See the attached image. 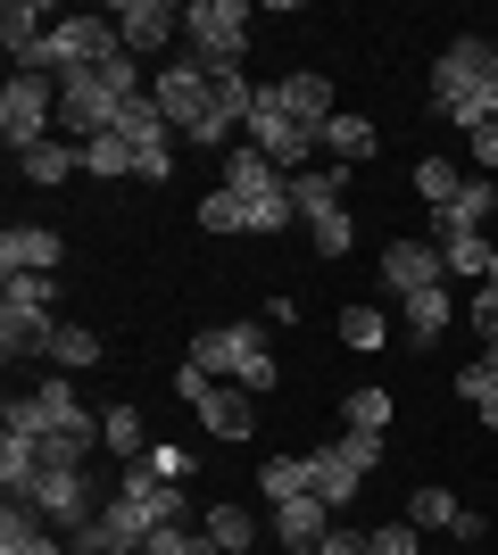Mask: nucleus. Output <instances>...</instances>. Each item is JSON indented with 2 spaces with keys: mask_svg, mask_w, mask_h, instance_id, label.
Instances as JSON below:
<instances>
[{
  "mask_svg": "<svg viewBox=\"0 0 498 555\" xmlns=\"http://www.w3.org/2000/svg\"><path fill=\"white\" fill-rule=\"evenodd\" d=\"M191 365L216 373V382H241V390H274L283 382V365H274V340H266V324H208L200 340H191Z\"/></svg>",
  "mask_w": 498,
  "mask_h": 555,
  "instance_id": "nucleus-1",
  "label": "nucleus"
},
{
  "mask_svg": "<svg viewBox=\"0 0 498 555\" xmlns=\"http://www.w3.org/2000/svg\"><path fill=\"white\" fill-rule=\"evenodd\" d=\"M250 0H191L183 9V59H200L208 75H225V67H241L250 59Z\"/></svg>",
  "mask_w": 498,
  "mask_h": 555,
  "instance_id": "nucleus-2",
  "label": "nucleus"
},
{
  "mask_svg": "<svg viewBox=\"0 0 498 555\" xmlns=\"http://www.w3.org/2000/svg\"><path fill=\"white\" fill-rule=\"evenodd\" d=\"M175 398L200 415V431H208V440H250V431H258V390L216 382V373H200L191 357H183V373H175Z\"/></svg>",
  "mask_w": 498,
  "mask_h": 555,
  "instance_id": "nucleus-3",
  "label": "nucleus"
},
{
  "mask_svg": "<svg viewBox=\"0 0 498 555\" xmlns=\"http://www.w3.org/2000/svg\"><path fill=\"white\" fill-rule=\"evenodd\" d=\"M117 17L108 9H84V17H59L50 25V50H42V75L59 83V75H75V67H108L117 59Z\"/></svg>",
  "mask_w": 498,
  "mask_h": 555,
  "instance_id": "nucleus-4",
  "label": "nucleus"
},
{
  "mask_svg": "<svg viewBox=\"0 0 498 555\" xmlns=\"http://www.w3.org/2000/svg\"><path fill=\"white\" fill-rule=\"evenodd\" d=\"M59 133V83L50 75H9L0 83V141L9 150H34V141Z\"/></svg>",
  "mask_w": 498,
  "mask_h": 555,
  "instance_id": "nucleus-5",
  "label": "nucleus"
},
{
  "mask_svg": "<svg viewBox=\"0 0 498 555\" xmlns=\"http://www.w3.org/2000/svg\"><path fill=\"white\" fill-rule=\"evenodd\" d=\"M150 100H158L166 108V125H175V133H200V125H208V108H216V75L200 67V59H166L158 75H150Z\"/></svg>",
  "mask_w": 498,
  "mask_h": 555,
  "instance_id": "nucleus-6",
  "label": "nucleus"
},
{
  "mask_svg": "<svg viewBox=\"0 0 498 555\" xmlns=\"http://www.w3.org/2000/svg\"><path fill=\"white\" fill-rule=\"evenodd\" d=\"M490 50H498V42H482V34H457V42L432 59V116H440V125H449V116L482 92V75H490Z\"/></svg>",
  "mask_w": 498,
  "mask_h": 555,
  "instance_id": "nucleus-7",
  "label": "nucleus"
},
{
  "mask_svg": "<svg viewBox=\"0 0 498 555\" xmlns=\"http://www.w3.org/2000/svg\"><path fill=\"white\" fill-rule=\"evenodd\" d=\"M108 17H117V42L133 50L142 67L158 59V50H175V42H183V9H175V0H117Z\"/></svg>",
  "mask_w": 498,
  "mask_h": 555,
  "instance_id": "nucleus-8",
  "label": "nucleus"
},
{
  "mask_svg": "<svg viewBox=\"0 0 498 555\" xmlns=\"http://www.w3.org/2000/svg\"><path fill=\"white\" fill-rule=\"evenodd\" d=\"M0 50H9V75H42V50H50V9L42 0H9V9H0Z\"/></svg>",
  "mask_w": 498,
  "mask_h": 555,
  "instance_id": "nucleus-9",
  "label": "nucleus"
},
{
  "mask_svg": "<svg viewBox=\"0 0 498 555\" xmlns=\"http://www.w3.org/2000/svg\"><path fill=\"white\" fill-rule=\"evenodd\" d=\"M34 506H42V522H50L59 539H75V531L100 514V498H92V481H84V473H42V481H34Z\"/></svg>",
  "mask_w": 498,
  "mask_h": 555,
  "instance_id": "nucleus-10",
  "label": "nucleus"
},
{
  "mask_svg": "<svg viewBox=\"0 0 498 555\" xmlns=\"http://www.w3.org/2000/svg\"><path fill=\"white\" fill-rule=\"evenodd\" d=\"M266 92H274V108H283L291 125H308V133H324L332 116H341V100H332V83H324L316 67H291V75H274Z\"/></svg>",
  "mask_w": 498,
  "mask_h": 555,
  "instance_id": "nucleus-11",
  "label": "nucleus"
},
{
  "mask_svg": "<svg viewBox=\"0 0 498 555\" xmlns=\"http://www.w3.org/2000/svg\"><path fill=\"white\" fill-rule=\"evenodd\" d=\"M332 522H341V514H332L324 498H308V489H299V498H283V506H266V531L283 539L291 555H316V547H324V531H332Z\"/></svg>",
  "mask_w": 498,
  "mask_h": 555,
  "instance_id": "nucleus-12",
  "label": "nucleus"
},
{
  "mask_svg": "<svg viewBox=\"0 0 498 555\" xmlns=\"http://www.w3.org/2000/svg\"><path fill=\"white\" fill-rule=\"evenodd\" d=\"M382 282H391V291H440V282H449V257H440V241H391V249H382Z\"/></svg>",
  "mask_w": 498,
  "mask_h": 555,
  "instance_id": "nucleus-13",
  "label": "nucleus"
},
{
  "mask_svg": "<svg viewBox=\"0 0 498 555\" xmlns=\"http://www.w3.org/2000/svg\"><path fill=\"white\" fill-rule=\"evenodd\" d=\"M59 257H67V241L50 224H9L0 232V282L9 274H59Z\"/></svg>",
  "mask_w": 498,
  "mask_h": 555,
  "instance_id": "nucleus-14",
  "label": "nucleus"
},
{
  "mask_svg": "<svg viewBox=\"0 0 498 555\" xmlns=\"http://www.w3.org/2000/svg\"><path fill=\"white\" fill-rule=\"evenodd\" d=\"M216 191H233V199H266V191H283V166L266 158L258 141H233L225 166H216Z\"/></svg>",
  "mask_w": 498,
  "mask_h": 555,
  "instance_id": "nucleus-15",
  "label": "nucleus"
},
{
  "mask_svg": "<svg viewBox=\"0 0 498 555\" xmlns=\"http://www.w3.org/2000/svg\"><path fill=\"white\" fill-rule=\"evenodd\" d=\"M0 555H67V539L42 522L34 498H9V506H0Z\"/></svg>",
  "mask_w": 498,
  "mask_h": 555,
  "instance_id": "nucleus-16",
  "label": "nucleus"
},
{
  "mask_svg": "<svg viewBox=\"0 0 498 555\" xmlns=\"http://www.w3.org/2000/svg\"><path fill=\"white\" fill-rule=\"evenodd\" d=\"M357 489H366V473L349 464V448H341V440H332V448H308V498H324V506L341 514Z\"/></svg>",
  "mask_w": 498,
  "mask_h": 555,
  "instance_id": "nucleus-17",
  "label": "nucleus"
},
{
  "mask_svg": "<svg viewBox=\"0 0 498 555\" xmlns=\"http://www.w3.org/2000/svg\"><path fill=\"white\" fill-rule=\"evenodd\" d=\"M341 191H349V166H308V175H291V208H299V224L341 216Z\"/></svg>",
  "mask_w": 498,
  "mask_h": 555,
  "instance_id": "nucleus-18",
  "label": "nucleus"
},
{
  "mask_svg": "<svg viewBox=\"0 0 498 555\" xmlns=\"http://www.w3.org/2000/svg\"><path fill=\"white\" fill-rule=\"evenodd\" d=\"M125 498H133V506H142V522L150 531H166V522H183V489L175 481H158V473H150V464H125Z\"/></svg>",
  "mask_w": 498,
  "mask_h": 555,
  "instance_id": "nucleus-19",
  "label": "nucleus"
},
{
  "mask_svg": "<svg viewBox=\"0 0 498 555\" xmlns=\"http://www.w3.org/2000/svg\"><path fill=\"white\" fill-rule=\"evenodd\" d=\"M17 175L42 183V191H59L67 175H84V150H75L67 133H50V141H34V150H17Z\"/></svg>",
  "mask_w": 498,
  "mask_h": 555,
  "instance_id": "nucleus-20",
  "label": "nucleus"
},
{
  "mask_svg": "<svg viewBox=\"0 0 498 555\" xmlns=\"http://www.w3.org/2000/svg\"><path fill=\"white\" fill-rule=\"evenodd\" d=\"M50 340H59V315H34V307L0 299V357H50Z\"/></svg>",
  "mask_w": 498,
  "mask_h": 555,
  "instance_id": "nucleus-21",
  "label": "nucleus"
},
{
  "mask_svg": "<svg viewBox=\"0 0 498 555\" xmlns=\"http://www.w3.org/2000/svg\"><path fill=\"white\" fill-rule=\"evenodd\" d=\"M316 150H324V166H357V158H374V150H382V133L366 125V116H349V108H341V116L324 125V133H316Z\"/></svg>",
  "mask_w": 498,
  "mask_h": 555,
  "instance_id": "nucleus-22",
  "label": "nucleus"
},
{
  "mask_svg": "<svg viewBox=\"0 0 498 555\" xmlns=\"http://www.w3.org/2000/svg\"><path fill=\"white\" fill-rule=\"evenodd\" d=\"M399 324H407V340H416V348H432L440 332L457 324V299H449V291H407V299H399Z\"/></svg>",
  "mask_w": 498,
  "mask_h": 555,
  "instance_id": "nucleus-23",
  "label": "nucleus"
},
{
  "mask_svg": "<svg viewBox=\"0 0 498 555\" xmlns=\"http://www.w3.org/2000/svg\"><path fill=\"white\" fill-rule=\"evenodd\" d=\"M490 208H498L490 175H465V191H457L449 208L432 216V241H440V232H482V224H490Z\"/></svg>",
  "mask_w": 498,
  "mask_h": 555,
  "instance_id": "nucleus-24",
  "label": "nucleus"
},
{
  "mask_svg": "<svg viewBox=\"0 0 498 555\" xmlns=\"http://www.w3.org/2000/svg\"><path fill=\"white\" fill-rule=\"evenodd\" d=\"M34 481H42V440L34 431H0V489L34 498Z\"/></svg>",
  "mask_w": 498,
  "mask_h": 555,
  "instance_id": "nucleus-25",
  "label": "nucleus"
},
{
  "mask_svg": "<svg viewBox=\"0 0 498 555\" xmlns=\"http://www.w3.org/2000/svg\"><path fill=\"white\" fill-rule=\"evenodd\" d=\"M100 440L117 448L125 464H142V456H150V423H142V406H100Z\"/></svg>",
  "mask_w": 498,
  "mask_h": 555,
  "instance_id": "nucleus-26",
  "label": "nucleus"
},
{
  "mask_svg": "<svg viewBox=\"0 0 498 555\" xmlns=\"http://www.w3.org/2000/svg\"><path fill=\"white\" fill-rule=\"evenodd\" d=\"M200 531L216 539V555H250V539H258V514H250V506H208V514H200Z\"/></svg>",
  "mask_w": 498,
  "mask_h": 555,
  "instance_id": "nucleus-27",
  "label": "nucleus"
},
{
  "mask_svg": "<svg viewBox=\"0 0 498 555\" xmlns=\"http://www.w3.org/2000/svg\"><path fill=\"white\" fill-rule=\"evenodd\" d=\"M42 365H50V373H92V365H100V332H92V324H59V340H50Z\"/></svg>",
  "mask_w": 498,
  "mask_h": 555,
  "instance_id": "nucleus-28",
  "label": "nucleus"
},
{
  "mask_svg": "<svg viewBox=\"0 0 498 555\" xmlns=\"http://www.w3.org/2000/svg\"><path fill=\"white\" fill-rule=\"evenodd\" d=\"M84 175L117 183V175H142V158H133V141H125V133H100V141H84Z\"/></svg>",
  "mask_w": 498,
  "mask_h": 555,
  "instance_id": "nucleus-29",
  "label": "nucleus"
},
{
  "mask_svg": "<svg viewBox=\"0 0 498 555\" xmlns=\"http://www.w3.org/2000/svg\"><path fill=\"white\" fill-rule=\"evenodd\" d=\"M440 257H449L457 282H482L490 274V232H440Z\"/></svg>",
  "mask_w": 498,
  "mask_h": 555,
  "instance_id": "nucleus-30",
  "label": "nucleus"
},
{
  "mask_svg": "<svg viewBox=\"0 0 498 555\" xmlns=\"http://www.w3.org/2000/svg\"><path fill=\"white\" fill-rule=\"evenodd\" d=\"M416 191H424V208L440 216L457 199V191H465V175H457V158H416Z\"/></svg>",
  "mask_w": 498,
  "mask_h": 555,
  "instance_id": "nucleus-31",
  "label": "nucleus"
},
{
  "mask_svg": "<svg viewBox=\"0 0 498 555\" xmlns=\"http://www.w3.org/2000/svg\"><path fill=\"white\" fill-rule=\"evenodd\" d=\"M407 522H416V531H449V539H457V522H465V506H457L449 489H416V506H407Z\"/></svg>",
  "mask_w": 498,
  "mask_h": 555,
  "instance_id": "nucleus-32",
  "label": "nucleus"
},
{
  "mask_svg": "<svg viewBox=\"0 0 498 555\" xmlns=\"http://www.w3.org/2000/svg\"><path fill=\"white\" fill-rule=\"evenodd\" d=\"M258 489H266V506L299 498V489H308V456H266L258 464Z\"/></svg>",
  "mask_w": 498,
  "mask_h": 555,
  "instance_id": "nucleus-33",
  "label": "nucleus"
},
{
  "mask_svg": "<svg viewBox=\"0 0 498 555\" xmlns=\"http://www.w3.org/2000/svg\"><path fill=\"white\" fill-rule=\"evenodd\" d=\"M0 299H9V307H34V315H59V274H9Z\"/></svg>",
  "mask_w": 498,
  "mask_h": 555,
  "instance_id": "nucleus-34",
  "label": "nucleus"
},
{
  "mask_svg": "<svg viewBox=\"0 0 498 555\" xmlns=\"http://www.w3.org/2000/svg\"><path fill=\"white\" fill-rule=\"evenodd\" d=\"M341 340H349V348H382V340H391V315H382V307H366V299L341 307Z\"/></svg>",
  "mask_w": 498,
  "mask_h": 555,
  "instance_id": "nucleus-35",
  "label": "nucleus"
},
{
  "mask_svg": "<svg viewBox=\"0 0 498 555\" xmlns=\"http://www.w3.org/2000/svg\"><path fill=\"white\" fill-rule=\"evenodd\" d=\"M341 423H349V431H382V423H391V390H374V382H366V390H349Z\"/></svg>",
  "mask_w": 498,
  "mask_h": 555,
  "instance_id": "nucleus-36",
  "label": "nucleus"
},
{
  "mask_svg": "<svg viewBox=\"0 0 498 555\" xmlns=\"http://www.w3.org/2000/svg\"><path fill=\"white\" fill-rule=\"evenodd\" d=\"M349 241H357L349 208H341V216H324V224H308V249L324 257V266H341V257H349Z\"/></svg>",
  "mask_w": 498,
  "mask_h": 555,
  "instance_id": "nucleus-37",
  "label": "nucleus"
},
{
  "mask_svg": "<svg viewBox=\"0 0 498 555\" xmlns=\"http://www.w3.org/2000/svg\"><path fill=\"white\" fill-rule=\"evenodd\" d=\"M457 398H465V406H482V423L498 431V373H490V365H465V373H457Z\"/></svg>",
  "mask_w": 498,
  "mask_h": 555,
  "instance_id": "nucleus-38",
  "label": "nucleus"
},
{
  "mask_svg": "<svg viewBox=\"0 0 498 555\" xmlns=\"http://www.w3.org/2000/svg\"><path fill=\"white\" fill-rule=\"evenodd\" d=\"M142 547H150V555H216V539L191 531V522H166V531H150Z\"/></svg>",
  "mask_w": 498,
  "mask_h": 555,
  "instance_id": "nucleus-39",
  "label": "nucleus"
},
{
  "mask_svg": "<svg viewBox=\"0 0 498 555\" xmlns=\"http://www.w3.org/2000/svg\"><path fill=\"white\" fill-rule=\"evenodd\" d=\"M150 473H158V481H191V448H175V440H150Z\"/></svg>",
  "mask_w": 498,
  "mask_h": 555,
  "instance_id": "nucleus-40",
  "label": "nucleus"
},
{
  "mask_svg": "<svg viewBox=\"0 0 498 555\" xmlns=\"http://www.w3.org/2000/svg\"><path fill=\"white\" fill-rule=\"evenodd\" d=\"M67 555H125V539H117V531H108V522L92 514V522H84V531L67 539Z\"/></svg>",
  "mask_w": 498,
  "mask_h": 555,
  "instance_id": "nucleus-41",
  "label": "nucleus"
},
{
  "mask_svg": "<svg viewBox=\"0 0 498 555\" xmlns=\"http://www.w3.org/2000/svg\"><path fill=\"white\" fill-rule=\"evenodd\" d=\"M200 224L208 232H241V199L233 191H208V199H200Z\"/></svg>",
  "mask_w": 498,
  "mask_h": 555,
  "instance_id": "nucleus-42",
  "label": "nucleus"
},
{
  "mask_svg": "<svg viewBox=\"0 0 498 555\" xmlns=\"http://www.w3.org/2000/svg\"><path fill=\"white\" fill-rule=\"evenodd\" d=\"M366 555H424L416 547V522H382V531L366 539Z\"/></svg>",
  "mask_w": 498,
  "mask_h": 555,
  "instance_id": "nucleus-43",
  "label": "nucleus"
},
{
  "mask_svg": "<svg viewBox=\"0 0 498 555\" xmlns=\"http://www.w3.org/2000/svg\"><path fill=\"white\" fill-rule=\"evenodd\" d=\"M341 448H349L357 473H374V464H382V431H341Z\"/></svg>",
  "mask_w": 498,
  "mask_h": 555,
  "instance_id": "nucleus-44",
  "label": "nucleus"
},
{
  "mask_svg": "<svg viewBox=\"0 0 498 555\" xmlns=\"http://www.w3.org/2000/svg\"><path fill=\"white\" fill-rule=\"evenodd\" d=\"M465 315H474L482 340H498V282H490V291H474V307H465Z\"/></svg>",
  "mask_w": 498,
  "mask_h": 555,
  "instance_id": "nucleus-45",
  "label": "nucleus"
},
{
  "mask_svg": "<svg viewBox=\"0 0 498 555\" xmlns=\"http://www.w3.org/2000/svg\"><path fill=\"white\" fill-rule=\"evenodd\" d=\"M366 539H374V531H349V522H332V531H324V547H316V555H366Z\"/></svg>",
  "mask_w": 498,
  "mask_h": 555,
  "instance_id": "nucleus-46",
  "label": "nucleus"
},
{
  "mask_svg": "<svg viewBox=\"0 0 498 555\" xmlns=\"http://www.w3.org/2000/svg\"><path fill=\"white\" fill-rule=\"evenodd\" d=\"M465 141H474V158H482V175H490V166H498V125H482V133H465Z\"/></svg>",
  "mask_w": 498,
  "mask_h": 555,
  "instance_id": "nucleus-47",
  "label": "nucleus"
},
{
  "mask_svg": "<svg viewBox=\"0 0 498 555\" xmlns=\"http://www.w3.org/2000/svg\"><path fill=\"white\" fill-rule=\"evenodd\" d=\"M482 365H490V373H498V340H482Z\"/></svg>",
  "mask_w": 498,
  "mask_h": 555,
  "instance_id": "nucleus-48",
  "label": "nucleus"
},
{
  "mask_svg": "<svg viewBox=\"0 0 498 555\" xmlns=\"http://www.w3.org/2000/svg\"><path fill=\"white\" fill-rule=\"evenodd\" d=\"M490 282H498V249H490Z\"/></svg>",
  "mask_w": 498,
  "mask_h": 555,
  "instance_id": "nucleus-49",
  "label": "nucleus"
},
{
  "mask_svg": "<svg viewBox=\"0 0 498 555\" xmlns=\"http://www.w3.org/2000/svg\"><path fill=\"white\" fill-rule=\"evenodd\" d=\"M125 555H150V547H125Z\"/></svg>",
  "mask_w": 498,
  "mask_h": 555,
  "instance_id": "nucleus-50",
  "label": "nucleus"
}]
</instances>
